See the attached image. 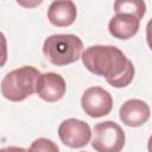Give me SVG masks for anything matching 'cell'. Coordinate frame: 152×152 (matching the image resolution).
Returning <instances> with one entry per match:
<instances>
[{
	"label": "cell",
	"mask_w": 152,
	"mask_h": 152,
	"mask_svg": "<svg viewBox=\"0 0 152 152\" xmlns=\"http://www.w3.org/2000/svg\"><path fill=\"white\" fill-rule=\"evenodd\" d=\"M84 66L93 74L106 78L114 88L127 87L134 78L133 63L114 45H93L81 56Z\"/></svg>",
	"instance_id": "6da1fadb"
},
{
	"label": "cell",
	"mask_w": 152,
	"mask_h": 152,
	"mask_svg": "<svg viewBox=\"0 0 152 152\" xmlns=\"http://www.w3.org/2000/svg\"><path fill=\"white\" fill-rule=\"evenodd\" d=\"M83 42L75 34H52L43 44L45 58L57 66L78 61L82 56Z\"/></svg>",
	"instance_id": "7a4b0ae2"
},
{
	"label": "cell",
	"mask_w": 152,
	"mask_h": 152,
	"mask_svg": "<svg viewBox=\"0 0 152 152\" xmlns=\"http://www.w3.org/2000/svg\"><path fill=\"white\" fill-rule=\"evenodd\" d=\"M39 75V70L31 65H24L7 72L1 81L2 96L13 102L27 99L36 93V84Z\"/></svg>",
	"instance_id": "3957f363"
},
{
	"label": "cell",
	"mask_w": 152,
	"mask_h": 152,
	"mask_svg": "<svg viewBox=\"0 0 152 152\" xmlns=\"http://www.w3.org/2000/svg\"><path fill=\"white\" fill-rule=\"evenodd\" d=\"M125 133L114 121L96 124L94 127L91 146L96 152H121L125 146Z\"/></svg>",
	"instance_id": "277c9868"
},
{
	"label": "cell",
	"mask_w": 152,
	"mask_h": 152,
	"mask_svg": "<svg viewBox=\"0 0 152 152\" xmlns=\"http://www.w3.org/2000/svg\"><path fill=\"white\" fill-rule=\"evenodd\" d=\"M81 106L84 113L91 118L108 115L113 108L112 95L101 87L88 88L81 99Z\"/></svg>",
	"instance_id": "5b68a950"
},
{
	"label": "cell",
	"mask_w": 152,
	"mask_h": 152,
	"mask_svg": "<svg viewBox=\"0 0 152 152\" xmlns=\"http://www.w3.org/2000/svg\"><path fill=\"white\" fill-rule=\"evenodd\" d=\"M58 137L65 146L71 148H81L89 142L91 131L87 122L71 118L64 120L59 125Z\"/></svg>",
	"instance_id": "8992f818"
},
{
	"label": "cell",
	"mask_w": 152,
	"mask_h": 152,
	"mask_svg": "<svg viewBox=\"0 0 152 152\" xmlns=\"http://www.w3.org/2000/svg\"><path fill=\"white\" fill-rule=\"evenodd\" d=\"M66 90V84L64 78L56 72H44L40 74L37 84L36 93L40 99L46 102H57L59 101Z\"/></svg>",
	"instance_id": "52a82bcc"
},
{
	"label": "cell",
	"mask_w": 152,
	"mask_h": 152,
	"mask_svg": "<svg viewBox=\"0 0 152 152\" xmlns=\"http://www.w3.org/2000/svg\"><path fill=\"white\" fill-rule=\"evenodd\" d=\"M150 107L148 104L139 99L127 100L120 107V120L128 127H139L147 122L150 119Z\"/></svg>",
	"instance_id": "ba28073f"
},
{
	"label": "cell",
	"mask_w": 152,
	"mask_h": 152,
	"mask_svg": "<svg viewBox=\"0 0 152 152\" xmlns=\"http://www.w3.org/2000/svg\"><path fill=\"white\" fill-rule=\"evenodd\" d=\"M77 15L76 6L72 1H53L48 10L49 21L57 27H66L74 24Z\"/></svg>",
	"instance_id": "9c48e42d"
},
{
	"label": "cell",
	"mask_w": 152,
	"mask_h": 152,
	"mask_svg": "<svg viewBox=\"0 0 152 152\" xmlns=\"http://www.w3.org/2000/svg\"><path fill=\"white\" fill-rule=\"evenodd\" d=\"M140 26V20L131 14L119 13L114 15L108 24L109 33L118 39H129L137 34Z\"/></svg>",
	"instance_id": "30bf717a"
},
{
	"label": "cell",
	"mask_w": 152,
	"mask_h": 152,
	"mask_svg": "<svg viewBox=\"0 0 152 152\" xmlns=\"http://www.w3.org/2000/svg\"><path fill=\"white\" fill-rule=\"evenodd\" d=\"M114 11L116 14H131L140 20L146 13V5L140 0H118L114 2Z\"/></svg>",
	"instance_id": "8fae6325"
},
{
	"label": "cell",
	"mask_w": 152,
	"mask_h": 152,
	"mask_svg": "<svg viewBox=\"0 0 152 152\" xmlns=\"http://www.w3.org/2000/svg\"><path fill=\"white\" fill-rule=\"evenodd\" d=\"M28 152H59V148L52 140L48 138H38L31 144Z\"/></svg>",
	"instance_id": "7c38bea8"
},
{
	"label": "cell",
	"mask_w": 152,
	"mask_h": 152,
	"mask_svg": "<svg viewBox=\"0 0 152 152\" xmlns=\"http://www.w3.org/2000/svg\"><path fill=\"white\" fill-rule=\"evenodd\" d=\"M7 62V40L2 32H0V68Z\"/></svg>",
	"instance_id": "4fadbf2b"
},
{
	"label": "cell",
	"mask_w": 152,
	"mask_h": 152,
	"mask_svg": "<svg viewBox=\"0 0 152 152\" xmlns=\"http://www.w3.org/2000/svg\"><path fill=\"white\" fill-rule=\"evenodd\" d=\"M0 152H28V150L24 147H18V146H7L0 148Z\"/></svg>",
	"instance_id": "5bb4252c"
},
{
	"label": "cell",
	"mask_w": 152,
	"mask_h": 152,
	"mask_svg": "<svg viewBox=\"0 0 152 152\" xmlns=\"http://www.w3.org/2000/svg\"><path fill=\"white\" fill-rule=\"evenodd\" d=\"M81 152H86V151H81Z\"/></svg>",
	"instance_id": "9a60e30c"
}]
</instances>
